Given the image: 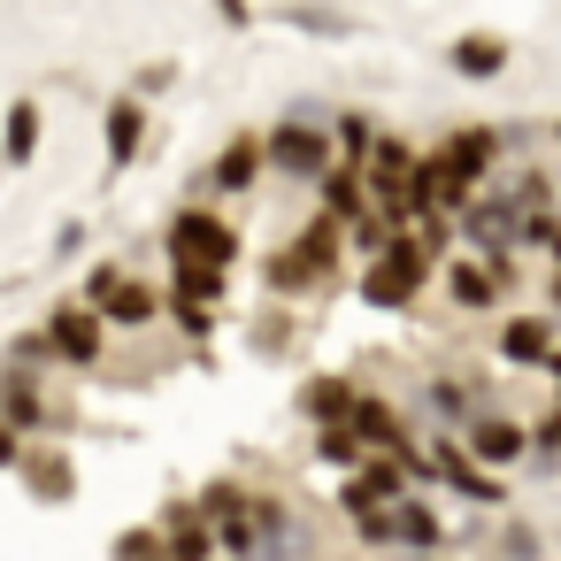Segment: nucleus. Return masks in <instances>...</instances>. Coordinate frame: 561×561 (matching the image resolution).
I'll return each instance as SVG.
<instances>
[{"mask_svg":"<svg viewBox=\"0 0 561 561\" xmlns=\"http://www.w3.org/2000/svg\"><path fill=\"white\" fill-rule=\"evenodd\" d=\"M392 546H408V553H438V546H446V515H438L423 492H400V500H392Z\"/></svg>","mask_w":561,"mask_h":561,"instance_id":"9b49d317","label":"nucleus"},{"mask_svg":"<svg viewBox=\"0 0 561 561\" xmlns=\"http://www.w3.org/2000/svg\"><path fill=\"white\" fill-rule=\"evenodd\" d=\"M16 469H24V477H32V484H39L47 500H55V492H70V469H62V461H32V454H24Z\"/></svg>","mask_w":561,"mask_h":561,"instance_id":"bb28decb","label":"nucleus"},{"mask_svg":"<svg viewBox=\"0 0 561 561\" xmlns=\"http://www.w3.org/2000/svg\"><path fill=\"white\" fill-rule=\"evenodd\" d=\"M546 377H553V408H561V346L546 354Z\"/></svg>","mask_w":561,"mask_h":561,"instance_id":"2f4dec72","label":"nucleus"},{"mask_svg":"<svg viewBox=\"0 0 561 561\" xmlns=\"http://www.w3.org/2000/svg\"><path fill=\"white\" fill-rule=\"evenodd\" d=\"M500 553H515V561H538V538H530L523 523H507V538H500Z\"/></svg>","mask_w":561,"mask_h":561,"instance_id":"c85d7f7f","label":"nucleus"},{"mask_svg":"<svg viewBox=\"0 0 561 561\" xmlns=\"http://www.w3.org/2000/svg\"><path fill=\"white\" fill-rule=\"evenodd\" d=\"M162 247H170L178 277H231V262H239V231H231L208 201L178 208V216H170V231H162Z\"/></svg>","mask_w":561,"mask_h":561,"instance_id":"7ed1b4c3","label":"nucleus"},{"mask_svg":"<svg viewBox=\"0 0 561 561\" xmlns=\"http://www.w3.org/2000/svg\"><path fill=\"white\" fill-rule=\"evenodd\" d=\"M47 346H55L62 369H101V362H108V323H101L85 300H62V308L47 316Z\"/></svg>","mask_w":561,"mask_h":561,"instance_id":"0eeeda50","label":"nucleus"},{"mask_svg":"<svg viewBox=\"0 0 561 561\" xmlns=\"http://www.w3.org/2000/svg\"><path fill=\"white\" fill-rule=\"evenodd\" d=\"M438 277H446V300L454 308H469V316H492L500 308V285L484 277V262H438Z\"/></svg>","mask_w":561,"mask_h":561,"instance_id":"dca6fc26","label":"nucleus"},{"mask_svg":"<svg viewBox=\"0 0 561 561\" xmlns=\"http://www.w3.org/2000/svg\"><path fill=\"white\" fill-rule=\"evenodd\" d=\"M139 139H147V108H139V93H116L108 101V170H131Z\"/></svg>","mask_w":561,"mask_h":561,"instance_id":"2eb2a0df","label":"nucleus"},{"mask_svg":"<svg viewBox=\"0 0 561 561\" xmlns=\"http://www.w3.org/2000/svg\"><path fill=\"white\" fill-rule=\"evenodd\" d=\"M0 423H9L24 446L39 438V431H55L62 423V408L47 400V385L39 377H24V369H9V377H0Z\"/></svg>","mask_w":561,"mask_h":561,"instance_id":"1a4fd4ad","label":"nucleus"},{"mask_svg":"<svg viewBox=\"0 0 561 561\" xmlns=\"http://www.w3.org/2000/svg\"><path fill=\"white\" fill-rule=\"evenodd\" d=\"M323 131H331V154H339L346 170H362V162H369V147H377V124H369L362 108H339Z\"/></svg>","mask_w":561,"mask_h":561,"instance_id":"aec40b11","label":"nucleus"},{"mask_svg":"<svg viewBox=\"0 0 561 561\" xmlns=\"http://www.w3.org/2000/svg\"><path fill=\"white\" fill-rule=\"evenodd\" d=\"M553 147H561V124H553Z\"/></svg>","mask_w":561,"mask_h":561,"instance_id":"c9c22d12","label":"nucleus"},{"mask_svg":"<svg viewBox=\"0 0 561 561\" xmlns=\"http://www.w3.org/2000/svg\"><path fill=\"white\" fill-rule=\"evenodd\" d=\"M16 461H24V438H16L9 423H0V469H16Z\"/></svg>","mask_w":561,"mask_h":561,"instance_id":"c756f323","label":"nucleus"},{"mask_svg":"<svg viewBox=\"0 0 561 561\" xmlns=\"http://www.w3.org/2000/svg\"><path fill=\"white\" fill-rule=\"evenodd\" d=\"M170 323H178L185 339H208V323H216V308H208V300H193V293H178V300H170Z\"/></svg>","mask_w":561,"mask_h":561,"instance_id":"5701e85b","label":"nucleus"},{"mask_svg":"<svg viewBox=\"0 0 561 561\" xmlns=\"http://www.w3.org/2000/svg\"><path fill=\"white\" fill-rule=\"evenodd\" d=\"M346 523H354V538L369 553H392V507H369V515H346Z\"/></svg>","mask_w":561,"mask_h":561,"instance_id":"b1692460","label":"nucleus"},{"mask_svg":"<svg viewBox=\"0 0 561 561\" xmlns=\"http://www.w3.org/2000/svg\"><path fill=\"white\" fill-rule=\"evenodd\" d=\"M316 461H331V469H354V461H362V438H354L346 423H323V431H316Z\"/></svg>","mask_w":561,"mask_h":561,"instance_id":"4be33fe9","label":"nucleus"},{"mask_svg":"<svg viewBox=\"0 0 561 561\" xmlns=\"http://www.w3.org/2000/svg\"><path fill=\"white\" fill-rule=\"evenodd\" d=\"M154 530H162V553H170V561H216V530L201 523V507H193V500H178Z\"/></svg>","mask_w":561,"mask_h":561,"instance_id":"ddd939ff","label":"nucleus"},{"mask_svg":"<svg viewBox=\"0 0 561 561\" xmlns=\"http://www.w3.org/2000/svg\"><path fill=\"white\" fill-rule=\"evenodd\" d=\"M354 392H362L354 377H316V385H300V415H308L316 431H323V423H346V415H354Z\"/></svg>","mask_w":561,"mask_h":561,"instance_id":"a211bd4d","label":"nucleus"},{"mask_svg":"<svg viewBox=\"0 0 561 561\" xmlns=\"http://www.w3.org/2000/svg\"><path fill=\"white\" fill-rule=\"evenodd\" d=\"M0 154H9L16 170L39 154V101H16V108H9V124H0Z\"/></svg>","mask_w":561,"mask_h":561,"instance_id":"412c9836","label":"nucleus"},{"mask_svg":"<svg viewBox=\"0 0 561 561\" xmlns=\"http://www.w3.org/2000/svg\"><path fill=\"white\" fill-rule=\"evenodd\" d=\"M400 492H415V484L400 477V461H392V454H362V461L346 469V484H339V515H369V507H392Z\"/></svg>","mask_w":561,"mask_h":561,"instance_id":"6e6552de","label":"nucleus"},{"mask_svg":"<svg viewBox=\"0 0 561 561\" xmlns=\"http://www.w3.org/2000/svg\"><path fill=\"white\" fill-rule=\"evenodd\" d=\"M553 354V316H507L500 323V362L507 369H546Z\"/></svg>","mask_w":561,"mask_h":561,"instance_id":"f8f14e48","label":"nucleus"},{"mask_svg":"<svg viewBox=\"0 0 561 561\" xmlns=\"http://www.w3.org/2000/svg\"><path fill=\"white\" fill-rule=\"evenodd\" d=\"M446 62H454V78H500V70H507V39L469 32V39H454V47H446Z\"/></svg>","mask_w":561,"mask_h":561,"instance_id":"6ab92c4d","label":"nucleus"},{"mask_svg":"<svg viewBox=\"0 0 561 561\" xmlns=\"http://www.w3.org/2000/svg\"><path fill=\"white\" fill-rule=\"evenodd\" d=\"M331 270H339V224H331V216H308V224H300V239H293V247H277V254L262 262V293L300 300V293H323V285H331Z\"/></svg>","mask_w":561,"mask_h":561,"instance_id":"f257e3e1","label":"nucleus"},{"mask_svg":"<svg viewBox=\"0 0 561 561\" xmlns=\"http://www.w3.org/2000/svg\"><path fill=\"white\" fill-rule=\"evenodd\" d=\"M346 431L362 438V454H400V446H408V431H400V408H392V400H377V392H354V415H346Z\"/></svg>","mask_w":561,"mask_h":561,"instance_id":"9d476101","label":"nucleus"},{"mask_svg":"<svg viewBox=\"0 0 561 561\" xmlns=\"http://www.w3.org/2000/svg\"><path fill=\"white\" fill-rule=\"evenodd\" d=\"M484 477H500V469H515V461H530V431H523V415H500V408H484V415H469L461 423V438H454Z\"/></svg>","mask_w":561,"mask_h":561,"instance_id":"423d86ee","label":"nucleus"},{"mask_svg":"<svg viewBox=\"0 0 561 561\" xmlns=\"http://www.w3.org/2000/svg\"><path fill=\"white\" fill-rule=\"evenodd\" d=\"M546 254H553V262H561V231H553V247H546Z\"/></svg>","mask_w":561,"mask_h":561,"instance_id":"473e14b6","label":"nucleus"},{"mask_svg":"<svg viewBox=\"0 0 561 561\" xmlns=\"http://www.w3.org/2000/svg\"><path fill=\"white\" fill-rule=\"evenodd\" d=\"M515 147H523L515 131L469 124V131H454V139H446V147L431 154V162H438V170H446V178H454L461 193H484V178H492V170H507V154H515Z\"/></svg>","mask_w":561,"mask_h":561,"instance_id":"39448f33","label":"nucleus"},{"mask_svg":"<svg viewBox=\"0 0 561 561\" xmlns=\"http://www.w3.org/2000/svg\"><path fill=\"white\" fill-rule=\"evenodd\" d=\"M408 561H438V553H408Z\"/></svg>","mask_w":561,"mask_h":561,"instance_id":"f704fd0d","label":"nucleus"},{"mask_svg":"<svg viewBox=\"0 0 561 561\" xmlns=\"http://www.w3.org/2000/svg\"><path fill=\"white\" fill-rule=\"evenodd\" d=\"M216 9H224V24H254V16H247V0H216Z\"/></svg>","mask_w":561,"mask_h":561,"instance_id":"7c9ffc66","label":"nucleus"},{"mask_svg":"<svg viewBox=\"0 0 561 561\" xmlns=\"http://www.w3.org/2000/svg\"><path fill=\"white\" fill-rule=\"evenodd\" d=\"M116 561H170L162 553V530H124L116 538Z\"/></svg>","mask_w":561,"mask_h":561,"instance_id":"a878e982","label":"nucleus"},{"mask_svg":"<svg viewBox=\"0 0 561 561\" xmlns=\"http://www.w3.org/2000/svg\"><path fill=\"white\" fill-rule=\"evenodd\" d=\"M438 247L431 239H415V231H385V247L369 254V270H362V293L377 300V308H415V293L438 277Z\"/></svg>","mask_w":561,"mask_h":561,"instance_id":"f03ea898","label":"nucleus"},{"mask_svg":"<svg viewBox=\"0 0 561 561\" xmlns=\"http://www.w3.org/2000/svg\"><path fill=\"white\" fill-rule=\"evenodd\" d=\"M553 308H561V270H553Z\"/></svg>","mask_w":561,"mask_h":561,"instance_id":"72a5a7b5","label":"nucleus"},{"mask_svg":"<svg viewBox=\"0 0 561 561\" xmlns=\"http://www.w3.org/2000/svg\"><path fill=\"white\" fill-rule=\"evenodd\" d=\"M523 431H530V454H538V461H553V454H561V408H553V415H538V423H523Z\"/></svg>","mask_w":561,"mask_h":561,"instance_id":"cd10ccee","label":"nucleus"},{"mask_svg":"<svg viewBox=\"0 0 561 561\" xmlns=\"http://www.w3.org/2000/svg\"><path fill=\"white\" fill-rule=\"evenodd\" d=\"M285 24H300V32H323V39H346L354 24L346 16H331V9H285Z\"/></svg>","mask_w":561,"mask_h":561,"instance_id":"393cba45","label":"nucleus"},{"mask_svg":"<svg viewBox=\"0 0 561 561\" xmlns=\"http://www.w3.org/2000/svg\"><path fill=\"white\" fill-rule=\"evenodd\" d=\"M331 124V116H323ZM308 124V116H285L277 131H262V170H277L285 185H323V170H339L331 154V131Z\"/></svg>","mask_w":561,"mask_h":561,"instance_id":"20e7f679","label":"nucleus"},{"mask_svg":"<svg viewBox=\"0 0 561 561\" xmlns=\"http://www.w3.org/2000/svg\"><path fill=\"white\" fill-rule=\"evenodd\" d=\"M316 193H323V208H316V216H331L339 231L369 216V201H362V170H346V162H339V170H323V185H316Z\"/></svg>","mask_w":561,"mask_h":561,"instance_id":"f3484780","label":"nucleus"},{"mask_svg":"<svg viewBox=\"0 0 561 561\" xmlns=\"http://www.w3.org/2000/svg\"><path fill=\"white\" fill-rule=\"evenodd\" d=\"M254 178H262V131H239V139L216 154V170H208V193H224V201H231V193H247Z\"/></svg>","mask_w":561,"mask_h":561,"instance_id":"4468645a","label":"nucleus"}]
</instances>
